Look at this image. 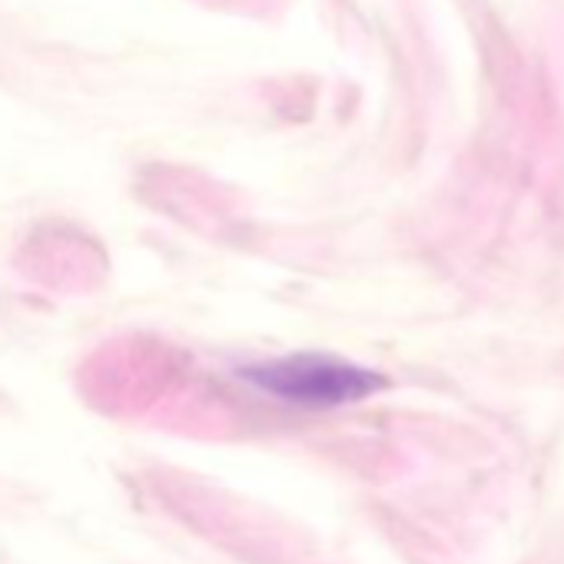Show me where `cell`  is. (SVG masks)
Instances as JSON below:
<instances>
[{"mask_svg":"<svg viewBox=\"0 0 564 564\" xmlns=\"http://www.w3.org/2000/svg\"><path fill=\"white\" fill-rule=\"evenodd\" d=\"M239 376L259 392L290 402V405H303V409H339V405L362 402L386 389V376L362 369L356 362H346L336 356H316V352L259 362V366L242 369Z\"/></svg>","mask_w":564,"mask_h":564,"instance_id":"6da1fadb","label":"cell"}]
</instances>
